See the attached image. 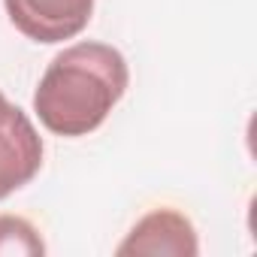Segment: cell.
Returning <instances> with one entry per match:
<instances>
[{
  "mask_svg": "<svg viewBox=\"0 0 257 257\" xmlns=\"http://www.w3.org/2000/svg\"><path fill=\"white\" fill-rule=\"evenodd\" d=\"M43 167V140L34 121L0 91V200L25 188Z\"/></svg>",
  "mask_w": 257,
  "mask_h": 257,
  "instance_id": "2",
  "label": "cell"
},
{
  "mask_svg": "<svg viewBox=\"0 0 257 257\" xmlns=\"http://www.w3.org/2000/svg\"><path fill=\"white\" fill-rule=\"evenodd\" d=\"M200 251L194 224L176 209H152L143 215L127 239L115 248V254H173V257H194Z\"/></svg>",
  "mask_w": 257,
  "mask_h": 257,
  "instance_id": "4",
  "label": "cell"
},
{
  "mask_svg": "<svg viewBox=\"0 0 257 257\" xmlns=\"http://www.w3.org/2000/svg\"><path fill=\"white\" fill-rule=\"evenodd\" d=\"M0 254L4 257H43L46 242L28 218L0 215Z\"/></svg>",
  "mask_w": 257,
  "mask_h": 257,
  "instance_id": "5",
  "label": "cell"
},
{
  "mask_svg": "<svg viewBox=\"0 0 257 257\" xmlns=\"http://www.w3.org/2000/svg\"><path fill=\"white\" fill-rule=\"evenodd\" d=\"M127 82L131 70L118 49L91 40L76 43L46 67L34 94V112L55 137H88L118 106Z\"/></svg>",
  "mask_w": 257,
  "mask_h": 257,
  "instance_id": "1",
  "label": "cell"
},
{
  "mask_svg": "<svg viewBox=\"0 0 257 257\" xmlns=\"http://www.w3.org/2000/svg\"><path fill=\"white\" fill-rule=\"evenodd\" d=\"M10 22L34 43H64L79 37L94 13V0H4Z\"/></svg>",
  "mask_w": 257,
  "mask_h": 257,
  "instance_id": "3",
  "label": "cell"
}]
</instances>
